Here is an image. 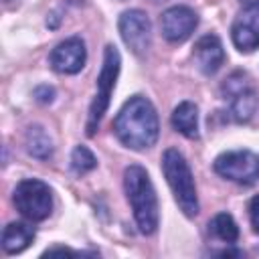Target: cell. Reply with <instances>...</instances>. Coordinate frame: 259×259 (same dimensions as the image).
I'll list each match as a JSON object with an SVG mask.
<instances>
[{
    "instance_id": "cell-14",
    "label": "cell",
    "mask_w": 259,
    "mask_h": 259,
    "mask_svg": "<svg viewBox=\"0 0 259 259\" xmlns=\"http://www.w3.org/2000/svg\"><path fill=\"white\" fill-rule=\"evenodd\" d=\"M172 127L184 138H198V107L192 101H180L172 111Z\"/></svg>"
},
{
    "instance_id": "cell-3",
    "label": "cell",
    "mask_w": 259,
    "mask_h": 259,
    "mask_svg": "<svg viewBox=\"0 0 259 259\" xmlns=\"http://www.w3.org/2000/svg\"><path fill=\"white\" fill-rule=\"evenodd\" d=\"M162 172H164L168 186L172 188L174 200L180 206V210L190 219L196 217L198 214L196 184H194V176H192V170L186 158L178 150L168 148L162 156Z\"/></svg>"
},
{
    "instance_id": "cell-5",
    "label": "cell",
    "mask_w": 259,
    "mask_h": 259,
    "mask_svg": "<svg viewBox=\"0 0 259 259\" xmlns=\"http://www.w3.org/2000/svg\"><path fill=\"white\" fill-rule=\"evenodd\" d=\"M221 93L225 95V99H229V111L235 121L245 123L257 111L259 97H257L251 77L245 71L231 73L225 79V83L221 85Z\"/></svg>"
},
{
    "instance_id": "cell-10",
    "label": "cell",
    "mask_w": 259,
    "mask_h": 259,
    "mask_svg": "<svg viewBox=\"0 0 259 259\" xmlns=\"http://www.w3.org/2000/svg\"><path fill=\"white\" fill-rule=\"evenodd\" d=\"M87 61V49L85 40L81 36H69L61 40L49 57V65L53 71L61 75H75L85 67Z\"/></svg>"
},
{
    "instance_id": "cell-21",
    "label": "cell",
    "mask_w": 259,
    "mask_h": 259,
    "mask_svg": "<svg viewBox=\"0 0 259 259\" xmlns=\"http://www.w3.org/2000/svg\"><path fill=\"white\" fill-rule=\"evenodd\" d=\"M243 2H247V0H243Z\"/></svg>"
},
{
    "instance_id": "cell-7",
    "label": "cell",
    "mask_w": 259,
    "mask_h": 259,
    "mask_svg": "<svg viewBox=\"0 0 259 259\" xmlns=\"http://www.w3.org/2000/svg\"><path fill=\"white\" fill-rule=\"evenodd\" d=\"M212 168L219 176L237 182V184H253L259 178V158L251 150H229L214 158Z\"/></svg>"
},
{
    "instance_id": "cell-4",
    "label": "cell",
    "mask_w": 259,
    "mask_h": 259,
    "mask_svg": "<svg viewBox=\"0 0 259 259\" xmlns=\"http://www.w3.org/2000/svg\"><path fill=\"white\" fill-rule=\"evenodd\" d=\"M119 69H121L119 51L113 45H107L105 51H103V65H101V71L97 75V93H95V97L91 101V107H89L87 136H93L95 134V130L99 127V121H101L103 113L109 107V99H111V93L115 89V81H117Z\"/></svg>"
},
{
    "instance_id": "cell-6",
    "label": "cell",
    "mask_w": 259,
    "mask_h": 259,
    "mask_svg": "<svg viewBox=\"0 0 259 259\" xmlns=\"http://www.w3.org/2000/svg\"><path fill=\"white\" fill-rule=\"evenodd\" d=\"M14 206L28 221H45L53 210V192L49 184L36 178H24L14 188Z\"/></svg>"
},
{
    "instance_id": "cell-15",
    "label": "cell",
    "mask_w": 259,
    "mask_h": 259,
    "mask_svg": "<svg viewBox=\"0 0 259 259\" xmlns=\"http://www.w3.org/2000/svg\"><path fill=\"white\" fill-rule=\"evenodd\" d=\"M26 152L38 160L53 156V140L40 125H30L26 132Z\"/></svg>"
},
{
    "instance_id": "cell-20",
    "label": "cell",
    "mask_w": 259,
    "mask_h": 259,
    "mask_svg": "<svg viewBox=\"0 0 259 259\" xmlns=\"http://www.w3.org/2000/svg\"><path fill=\"white\" fill-rule=\"evenodd\" d=\"M4 2H6V4H8V2H16V4H18V0H4Z\"/></svg>"
},
{
    "instance_id": "cell-18",
    "label": "cell",
    "mask_w": 259,
    "mask_h": 259,
    "mask_svg": "<svg viewBox=\"0 0 259 259\" xmlns=\"http://www.w3.org/2000/svg\"><path fill=\"white\" fill-rule=\"evenodd\" d=\"M249 219H251L253 231L259 235V194H255L249 202Z\"/></svg>"
},
{
    "instance_id": "cell-16",
    "label": "cell",
    "mask_w": 259,
    "mask_h": 259,
    "mask_svg": "<svg viewBox=\"0 0 259 259\" xmlns=\"http://www.w3.org/2000/svg\"><path fill=\"white\" fill-rule=\"evenodd\" d=\"M208 233L212 237H217L219 241H223L227 245H233L239 239V225L229 212H219L208 223Z\"/></svg>"
},
{
    "instance_id": "cell-19",
    "label": "cell",
    "mask_w": 259,
    "mask_h": 259,
    "mask_svg": "<svg viewBox=\"0 0 259 259\" xmlns=\"http://www.w3.org/2000/svg\"><path fill=\"white\" fill-rule=\"evenodd\" d=\"M49 255H79L77 251H71L67 247H53V249H47L42 253V257H49Z\"/></svg>"
},
{
    "instance_id": "cell-17",
    "label": "cell",
    "mask_w": 259,
    "mask_h": 259,
    "mask_svg": "<svg viewBox=\"0 0 259 259\" xmlns=\"http://www.w3.org/2000/svg\"><path fill=\"white\" fill-rule=\"evenodd\" d=\"M97 166V158L93 156V152L87 146H77L71 152V170L75 174H87Z\"/></svg>"
},
{
    "instance_id": "cell-2",
    "label": "cell",
    "mask_w": 259,
    "mask_h": 259,
    "mask_svg": "<svg viewBox=\"0 0 259 259\" xmlns=\"http://www.w3.org/2000/svg\"><path fill=\"white\" fill-rule=\"evenodd\" d=\"M123 188L125 196L130 200L136 225L142 235H152L158 229L160 221V208H158V196L156 188L150 180V174L140 164H132L123 170Z\"/></svg>"
},
{
    "instance_id": "cell-9",
    "label": "cell",
    "mask_w": 259,
    "mask_h": 259,
    "mask_svg": "<svg viewBox=\"0 0 259 259\" xmlns=\"http://www.w3.org/2000/svg\"><path fill=\"white\" fill-rule=\"evenodd\" d=\"M117 28H119V34H121L123 42L136 55H144L150 49L152 26H150V18H148L146 12H142L138 8L121 12V16L117 20Z\"/></svg>"
},
{
    "instance_id": "cell-1",
    "label": "cell",
    "mask_w": 259,
    "mask_h": 259,
    "mask_svg": "<svg viewBox=\"0 0 259 259\" xmlns=\"http://www.w3.org/2000/svg\"><path fill=\"white\" fill-rule=\"evenodd\" d=\"M113 132L130 150L140 152L152 148L160 134V121L152 101L142 95L130 97L113 119Z\"/></svg>"
},
{
    "instance_id": "cell-13",
    "label": "cell",
    "mask_w": 259,
    "mask_h": 259,
    "mask_svg": "<svg viewBox=\"0 0 259 259\" xmlns=\"http://www.w3.org/2000/svg\"><path fill=\"white\" fill-rule=\"evenodd\" d=\"M34 239V229L26 223H8L2 231V249L8 255H16L22 253Z\"/></svg>"
},
{
    "instance_id": "cell-8",
    "label": "cell",
    "mask_w": 259,
    "mask_h": 259,
    "mask_svg": "<svg viewBox=\"0 0 259 259\" xmlns=\"http://www.w3.org/2000/svg\"><path fill=\"white\" fill-rule=\"evenodd\" d=\"M231 40L241 53L259 49V0H247L231 24Z\"/></svg>"
},
{
    "instance_id": "cell-12",
    "label": "cell",
    "mask_w": 259,
    "mask_h": 259,
    "mask_svg": "<svg viewBox=\"0 0 259 259\" xmlns=\"http://www.w3.org/2000/svg\"><path fill=\"white\" fill-rule=\"evenodd\" d=\"M192 59L196 63V67L200 69V73L204 75H214L221 65L225 63V51H223V42L217 34H204L194 42V51H192Z\"/></svg>"
},
{
    "instance_id": "cell-11",
    "label": "cell",
    "mask_w": 259,
    "mask_h": 259,
    "mask_svg": "<svg viewBox=\"0 0 259 259\" xmlns=\"http://www.w3.org/2000/svg\"><path fill=\"white\" fill-rule=\"evenodd\" d=\"M160 26H162L164 38L168 42L178 45L190 38V34L198 26V14L190 6H182V4L170 6L168 10H164L160 18Z\"/></svg>"
}]
</instances>
